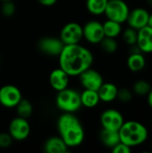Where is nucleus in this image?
<instances>
[{
	"instance_id": "nucleus-12",
	"label": "nucleus",
	"mask_w": 152,
	"mask_h": 153,
	"mask_svg": "<svg viewBox=\"0 0 152 153\" xmlns=\"http://www.w3.org/2000/svg\"><path fill=\"white\" fill-rule=\"evenodd\" d=\"M79 78L82 86L88 90L98 91L104 82L102 75L98 71L91 69V67L82 72L79 75Z\"/></svg>"
},
{
	"instance_id": "nucleus-17",
	"label": "nucleus",
	"mask_w": 152,
	"mask_h": 153,
	"mask_svg": "<svg viewBox=\"0 0 152 153\" xmlns=\"http://www.w3.org/2000/svg\"><path fill=\"white\" fill-rule=\"evenodd\" d=\"M118 88L112 82H103L100 88L98 90L100 101L112 102L116 100Z\"/></svg>"
},
{
	"instance_id": "nucleus-30",
	"label": "nucleus",
	"mask_w": 152,
	"mask_h": 153,
	"mask_svg": "<svg viewBox=\"0 0 152 153\" xmlns=\"http://www.w3.org/2000/svg\"><path fill=\"white\" fill-rule=\"evenodd\" d=\"M111 151L113 153H130L132 152V148L120 142L116 146H114Z\"/></svg>"
},
{
	"instance_id": "nucleus-14",
	"label": "nucleus",
	"mask_w": 152,
	"mask_h": 153,
	"mask_svg": "<svg viewBox=\"0 0 152 153\" xmlns=\"http://www.w3.org/2000/svg\"><path fill=\"white\" fill-rule=\"evenodd\" d=\"M136 46L141 52L152 53V28L149 25L138 30Z\"/></svg>"
},
{
	"instance_id": "nucleus-27",
	"label": "nucleus",
	"mask_w": 152,
	"mask_h": 153,
	"mask_svg": "<svg viewBox=\"0 0 152 153\" xmlns=\"http://www.w3.org/2000/svg\"><path fill=\"white\" fill-rule=\"evenodd\" d=\"M133 91L131 90H129L128 88L124 87V88L118 89L116 99L119 101H121L123 103H128L133 100Z\"/></svg>"
},
{
	"instance_id": "nucleus-38",
	"label": "nucleus",
	"mask_w": 152,
	"mask_h": 153,
	"mask_svg": "<svg viewBox=\"0 0 152 153\" xmlns=\"http://www.w3.org/2000/svg\"><path fill=\"white\" fill-rule=\"evenodd\" d=\"M0 64H1V62H0Z\"/></svg>"
},
{
	"instance_id": "nucleus-23",
	"label": "nucleus",
	"mask_w": 152,
	"mask_h": 153,
	"mask_svg": "<svg viewBox=\"0 0 152 153\" xmlns=\"http://www.w3.org/2000/svg\"><path fill=\"white\" fill-rule=\"evenodd\" d=\"M151 88L152 86L148 81L143 80V79H140V80H137L133 83V92L138 96L143 97V96H147L149 94Z\"/></svg>"
},
{
	"instance_id": "nucleus-8",
	"label": "nucleus",
	"mask_w": 152,
	"mask_h": 153,
	"mask_svg": "<svg viewBox=\"0 0 152 153\" xmlns=\"http://www.w3.org/2000/svg\"><path fill=\"white\" fill-rule=\"evenodd\" d=\"M22 99L20 89L14 85L7 84L0 88V104L7 108H13Z\"/></svg>"
},
{
	"instance_id": "nucleus-28",
	"label": "nucleus",
	"mask_w": 152,
	"mask_h": 153,
	"mask_svg": "<svg viewBox=\"0 0 152 153\" xmlns=\"http://www.w3.org/2000/svg\"><path fill=\"white\" fill-rule=\"evenodd\" d=\"M15 11H16V6L13 4V0L3 2V4L1 5V12L4 16L11 17L15 13Z\"/></svg>"
},
{
	"instance_id": "nucleus-34",
	"label": "nucleus",
	"mask_w": 152,
	"mask_h": 153,
	"mask_svg": "<svg viewBox=\"0 0 152 153\" xmlns=\"http://www.w3.org/2000/svg\"><path fill=\"white\" fill-rule=\"evenodd\" d=\"M146 3H147L149 5L152 6V0H146Z\"/></svg>"
},
{
	"instance_id": "nucleus-10",
	"label": "nucleus",
	"mask_w": 152,
	"mask_h": 153,
	"mask_svg": "<svg viewBox=\"0 0 152 153\" xmlns=\"http://www.w3.org/2000/svg\"><path fill=\"white\" fill-rule=\"evenodd\" d=\"M83 38L90 44H99L104 39L105 33L103 24L99 21H90L82 26Z\"/></svg>"
},
{
	"instance_id": "nucleus-21",
	"label": "nucleus",
	"mask_w": 152,
	"mask_h": 153,
	"mask_svg": "<svg viewBox=\"0 0 152 153\" xmlns=\"http://www.w3.org/2000/svg\"><path fill=\"white\" fill-rule=\"evenodd\" d=\"M102 24H103V30H104L105 37H110V38L116 39L123 31L122 23H119L117 22L108 19Z\"/></svg>"
},
{
	"instance_id": "nucleus-18",
	"label": "nucleus",
	"mask_w": 152,
	"mask_h": 153,
	"mask_svg": "<svg viewBox=\"0 0 152 153\" xmlns=\"http://www.w3.org/2000/svg\"><path fill=\"white\" fill-rule=\"evenodd\" d=\"M127 66L130 71L133 73H138L142 71L146 66V59L142 52H131L127 58Z\"/></svg>"
},
{
	"instance_id": "nucleus-2",
	"label": "nucleus",
	"mask_w": 152,
	"mask_h": 153,
	"mask_svg": "<svg viewBox=\"0 0 152 153\" xmlns=\"http://www.w3.org/2000/svg\"><path fill=\"white\" fill-rule=\"evenodd\" d=\"M57 130L68 148L80 146L85 137L83 126L73 113H64L58 117Z\"/></svg>"
},
{
	"instance_id": "nucleus-26",
	"label": "nucleus",
	"mask_w": 152,
	"mask_h": 153,
	"mask_svg": "<svg viewBox=\"0 0 152 153\" xmlns=\"http://www.w3.org/2000/svg\"><path fill=\"white\" fill-rule=\"evenodd\" d=\"M122 36H123V40L125 41V44L129 46H133L136 45L137 42L138 30L133 28L128 27L124 31H122Z\"/></svg>"
},
{
	"instance_id": "nucleus-32",
	"label": "nucleus",
	"mask_w": 152,
	"mask_h": 153,
	"mask_svg": "<svg viewBox=\"0 0 152 153\" xmlns=\"http://www.w3.org/2000/svg\"><path fill=\"white\" fill-rule=\"evenodd\" d=\"M147 101H148V105L150 106V108L152 109V88L151 91L149 92V94L147 95Z\"/></svg>"
},
{
	"instance_id": "nucleus-25",
	"label": "nucleus",
	"mask_w": 152,
	"mask_h": 153,
	"mask_svg": "<svg viewBox=\"0 0 152 153\" xmlns=\"http://www.w3.org/2000/svg\"><path fill=\"white\" fill-rule=\"evenodd\" d=\"M101 49L107 54H114L118 49V43L115 38L104 37V39L99 42Z\"/></svg>"
},
{
	"instance_id": "nucleus-37",
	"label": "nucleus",
	"mask_w": 152,
	"mask_h": 153,
	"mask_svg": "<svg viewBox=\"0 0 152 153\" xmlns=\"http://www.w3.org/2000/svg\"><path fill=\"white\" fill-rule=\"evenodd\" d=\"M151 126H152V120H151Z\"/></svg>"
},
{
	"instance_id": "nucleus-24",
	"label": "nucleus",
	"mask_w": 152,
	"mask_h": 153,
	"mask_svg": "<svg viewBox=\"0 0 152 153\" xmlns=\"http://www.w3.org/2000/svg\"><path fill=\"white\" fill-rule=\"evenodd\" d=\"M15 108H16V112H17L18 117H21L23 118L30 117L33 112V107L31 103L28 100H25V99H22Z\"/></svg>"
},
{
	"instance_id": "nucleus-13",
	"label": "nucleus",
	"mask_w": 152,
	"mask_h": 153,
	"mask_svg": "<svg viewBox=\"0 0 152 153\" xmlns=\"http://www.w3.org/2000/svg\"><path fill=\"white\" fill-rule=\"evenodd\" d=\"M150 13L143 7H136L130 11L126 22L128 26L135 30H140L148 25Z\"/></svg>"
},
{
	"instance_id": "nucleus-11",
	"label": "nucleus",
	"mask_w": 152,
	"mask_h": 153,
	"mask_svg": "<svg viewBox=\"0 0 152 153\" xmlns=\"http://www.w3.org/2000/svg\"><path fill=\"white\" fill-rule=\"evenodd\" d=\"M39 49L45 55L50 56H58L62 52L65 44L60 38L44 37L38 43Z\"/></svg>"
},
{
	"instance_id": "nucleus-7",
	"label": "nucleus",
	"mask_w": 152,
	"mask_h": 153,
	"mask_svg": "<svg viewBox=\"0 0 152 153\" xmlns=\"http://www.w3.org/2000/svg\"><path fill=\"white\" fill-rule=\"evenodd\" d=\"M124 122L125 119L122 113L115 108H108L100 116V124L104 129L119 131Z\"/></svg>"
},
{
	"instance_id": "nucleus-20",
	"label": "nucleus",
	"mask_w": 152,
	"mask_h": 153,
	"mask_svg": "<svg viewBox=\"0 0 152 153\" xmlns=\"http://www.w3.org/2000/svg\"><path fill=\"white\" fill-rule=\"evenodd\" d=\"M80 96H81L82 106L88 108H95L96 106H98V104L100 101L98 91L84 89V91L82 93H80Z\"/></svg>"
},
{
	"instance_id": "nucleus-16",
	"label": "nucleus",
	"mask_w": 152,
	"mask_h": 153,
	"mask_svg": "<svg viewBox=\"0 0 152 153\" xmlns=\"http://www.w3.org/2000/svg\"><path fill=\"white\" fill-rule=\"evenodd\" d=\"M44 151L47 153H65L68 152V146L60 136H52L45 142Z\"/></svg>"
},
{
	"instance_id": "nucleus-6",
	"label": "nucleus",
	"mask_w": 152,
	"mask_h": 153,
	"mask_svg": "<svg viewBox=\"0 0 152 153\" xmlns=\"http://www.w3.org/2000/svg\"><path fill=\"white\" fill-rule=\"evenodd\" d=\"M59 38L65 45L79 44L83 39L82 26L78 22H68L62 28Z\"/></svg>"
},
{
	"instance_id": "nucleus-3",
	"label": "nucleus",
	"mask_w": 152,
	"mask_h": 153,
	"mask_svg": "<svg viewBox=\"0 0 152 153\" xmlns=\"http://www.w3.org/2000/svg\"><path fill=\"white\" fill-rule=\"evenodd\" d=\"M118 133L120 142L131 148L144 143L149 136L147 127L142 123L134 120L124 122Z\"/></svg>"
},
{
	"instance_id": "nucleus-29",
	"label": "nucleus",
	"mask_w": 152,
	"mask_h": 153,
	"mask_svg": "<svg viewBox=\"0 0 152 153\" xmlns=\"http://www.w3.org/2000/svg\"><path fill=\"white\" fill-rule=\"evenodd\" d=\"M12 143H13V138L9 133L0 134V148L6 149L11 146Z\"/></svg>"
},
{
	"instance_id": "nucleus-9",
	"label": "nucleus",
	"mask_w": 152,
	"mask_h": 153,
	"mask_svg": "<svg viewBox=\"0 0 152 153\" xmlns=\"http://www.w3.org/2000/svg\"><path fill=\"white\" fill-rule=\"evenodd\" d=\"M8 131L13 140L21 142L27 139L28 136L30 135V126L27 118L17 117L10 122Z\"/></svg>"
},
{
	"instance_id": "nucleus-33",
	"label": "nucleus",
	"mask_w": 152,
	"mask_h": 153,
	"mask_svg": "<svg viewBox=\"0 0 152 153\" xmlns=\"http://www.w3.org/2000/svg\"><path fill=\"white\" fill-rule=\"evenodd\" d=\"M148 25L152 28V13H150V17H149V22H148Z\"/></svg>"
},
{
	"instance_id": "nucleus-1",
	"label": "nucleus",
	"mask_w": 152,
	"mask_h": 153,
	"mask_svg": "<svg viewBox=\"0 0 152 153\" xmlns=\"http://www.w3.org/2000/svg\"><path fill=\"white\" fill-rule=\"evenodd\" d=\"M58 58L59 67L69 76H79L82 72L91 67L94 60L91 51L80 43L65 45Z\"/></svg>"
},
{
	"instance_id": "nucleus-5",
	"label": "nucleus",
	"mask_w": 152,
	"mask_h": 153,
	"mask_svg": "<svg viewBox=\"0 0 152 153\" xmlns=\"http://www.w3.org/2000/svg\"><path fill=\"white\" fill-rule=\"evenodd\" d=\"M130 9L124 0H108L104 14L107 19L124 23L126 22Z\"/></svg>"
},
{
	"instance_id": "nucleus-22",
	"label": "nucleus",
	"mask_w": 152,
	"mask_h": 153,
	"mask_svg": "<svg viewBox=\"0 0 152 153\" xmlns=\"http://www.w3.org/2000/svg\"><path fill=\"white\" fill-rule=\"evenodd\" d=\"M108 0H87L86 6L88 11L94 15L104 14Z\"/></svg>"
},
{
	"instance_id": "nucleus-4",
	"label": "nucleus",
	"mask_w": 152,
	"mask_h": 153,
	"mask_svg": "<svg viewBox=\"0 0 152 153\" xmlns=\"http://www.w3.org/2000/svg\"><path fill=\"white\" fill-rule=\"evenodd\" d=\"M56 104L64 113H74L82 107L80 93L67 87L65 90L57 91Z\"/></svg>"
},
{
	"instance_id": "nucleus-35",
	"label": "nucleus",
	"mask_w": 152,
	"mask_h": 153,
	"mask_svg": "<svg viewBox=\"0 0 152 153\" xmlns=\"http://www.w3.org/2000/svg\"><path fill=\"white\" fill-rule=\"evenodd\" d=\"M0 1H2V2H5V1H12V0H0Z\"/></svg>"
},
{
	"instance_id": "nucleus-36",
	"label": "nucleus",
	"mask_w": 152,
	"mask_h": 153,
	"mask_svg": "<svg viewBox=\"0 0 152 153\" xmlns=\"http://www.w3.org/2000/svg\"><path fill=\"white\" fill-rule=\"evenodd\" d=\"M151 149H152V143H151Z\"/></svg>"
},
{
	"instance_id": "nucleus-31",
	"label": "nucleus",
	"mask_w": 152,
	"mask_h": 153,
	"mask_svg": "<svg viewBox=\"0 0 152 153\" xmlns=\"http://www.w3.org/2000/svg\"><path fill=\"white\" fill-rule=\"evenodd\" d=\"M41 5H44V6H52L54 5L57 0H37Z\"/></svg>"
},
{
	"instance_id": "nucleus-19",
	"label": "nucleus",
	"mask_w": 152,
	"mask_h": 153,
	"mask_svg": "<svg viewBox=\"0 0 152 153\" xmlns=\"http://www.w3.org/2000/svg\"><path fill=\"white\" fill-rule=\"evenodd\" d=\"M99 140L104 146L112 149L118 143H120L119 133L118 131H112L102 128L99 133Z\"/></svg>"
},
{
	"instance_id": "nucleus-15",
	"label": "nucleus",
	"mask_w": 152,
	"mask_h": 153,
	"mask_svg": "<svg viewBox=\"0 0 152 153\" xmlns=\"http://www.w3.org/2000/svg\"><path fill=\"white\" fill-rule=\"evenodd\" d=\"M70 76L62 69L57 68L53 70L49 74V83L51 87L56 91H60L68 87Z\"/></svg>"
}]
</instances>
